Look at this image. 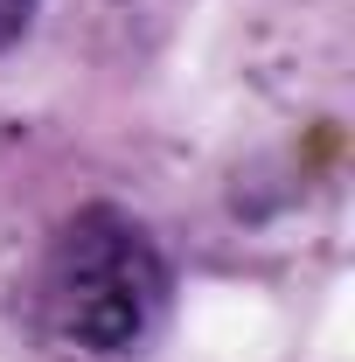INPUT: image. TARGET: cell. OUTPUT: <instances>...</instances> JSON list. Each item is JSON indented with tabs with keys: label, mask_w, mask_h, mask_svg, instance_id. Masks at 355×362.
<instances>
[{
	"label": "cell",
	"mask_w": 355,
	"mask_h": 362,
	"mask_svg": "<svg viewBox=\"0 0 355 362\" xmlns=\"http://www.w3.org/2000/svg\"><path fill=\"white\" fill-rule=\"evenodd\" d=\"M35 7H42V0H0V49L28 35V21H35Z\"/></svg>",
	"instance_id": "obj_2"
},
{
	"label": "cell",
	"mask_w": 355,
	"mask_h": 362,
	"mask_svg": "<svg viewBox=\"0 0 355 362\" xmlns=\"http://www.w3.org/2000/svg\"><path fill=\"white\" fill-rule=\"evenodd\" d=\"M35 307L56 349L119 362L168 314V258L126 209H77L42 258Z\"/></svg>",
	"instance_id": "obj_1"
}]
</instances>
